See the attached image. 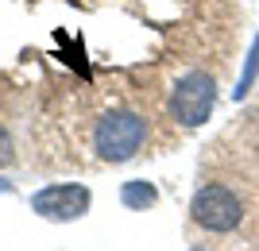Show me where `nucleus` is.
Instances as JSON below:
<instances>
[{
  "instance_id": "f257e3e1",
  "label": "nucleus",
  "mask_w": 259,
  "mask_h": 251,
  "mask_svg": "<svg viewBox=\"0 0 259 251\" xmlns=\"http://www.w3.org/2000/svg\"><path fill=\"white\" fill-rule=\"evenodd\" d=\"M143 139H147V120L128 109L105 112L97 120V131H93L97 159H105V163H128L132 155L143 147Z\"/></svg>"
},
{
  "instance_id": "f03ea898",
  "label": "nucleus",
  "mask_w": 259,
  "mask_h": 251,
  "mask_svg": "<svg viewBox=\"0 0 259 251\" xmlns=\"http://www.w3.org/2000/svg\"><path fill=\"white\" fill-rule=\"evenodd\" d=\"M190 217H194L197 228L213 232V236H225V232H236L240 220H244V201L228 186L221 182H205V186L194 193L190 201Z\"/></svg>"
},
{
  "instance_id": "7ed1b4c3",
  "label": "nucleus",
  "mask_w": 259,
  "mask_h": 251,
  "mask_svg": "<svg viewBox=\"0 0 259 251\" xmlns=\"http://www.w3.org/2000/svg\"><path fill=\"white\" fill-rule=\"evenodd\" d=\"M217 105V81L205 70H190L178 77V85L170 89V116L182 128H201L209 120V112Z\"/></svg>"
},
{
  "instance_id": "20e7f679",
  "label": "nucleus",
  "mask_w": 259,
  "mask_h": 251,
  "mask_svg": "<svg viewBox=\"0 0 259 251\" xmlns=\"http://www.w3.org/2000/svg\"><path fill=\"white\" fill-rule=\"evenodd\" d=\"M89 205H93V197L77 182H58V186H47L31 197V209L47 220H77L81 213H89Z\"/></svg>"
},
{
  "instance_id": "39448f33",
  "label": "nucleus",
  "mask_w": 259,
  "mask_h": 251,
  "mask_svg": "<svg viewBox=\"0 0 259 251\" xmlns=\"http://www.w3.org/2000/svg\"><path fill=\"white\" fill-rule=\"evenodd\" d=\"M155 189H151V182H128V186L120 189V201L124 205H132V209H147V205H155Z\"/></svg>"
},
{
  "instance_id": "423d86ee",
  "label": "nucleus",
  "mask_w": 259,
  "mask_h": 251,
  "mask_svg": "<svg viewBox=\"0 0 259 251\" xmlns=\"http://www.w3.org/2000/svg\"><path fill=\"white\" fill-rule=\"evenodd\" d=\"M255 70H259V39L251 43V62H248V74L240 77V97L248 93V85H251V77H255Z\"/></svg>"
},
{
  "instance_id": "0eeeda50",
  "label": "nucleus",
  "mask_w": 259,
  "mask_h": 251,
  "mask_svg": "<svg viewBox=\"0 0 259 251\" xmlns=\"http://www.w3.org/2000/svg\"><path fill=\"white\" fill-rule=\"evenodd\" d=\"M12 159H16V147H12V135H8L4 128H0V170H4V166H8Z\"/></svg>"
}]
</instances>
